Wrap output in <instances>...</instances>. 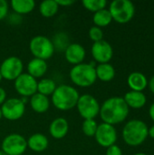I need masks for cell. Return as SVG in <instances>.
<instances>
[{
  "mask_svg": "<svg viewBox=\"0 0 154 155\" xmlns=\"http://www.w3.org/2000/svg\"><path fill=\"white\" fill-rule=\"evenodd\" d=\"M129 114V107L123 97H111L105 100L100 107L99 115L103 123L116 125L124 122Z\"/></svg>",
  "mask_w": 154,
  "mask_h": 155,
  "instance_id": "obj_1",
  "label": "cell"
},
{
  "mask_svg": "<svg viewBox=\"0 0 154 155\" xmlns=\"http://www.w3.org/2000/svg\"><path fill=\"white\" fill-rule=\"evenodd\" d=\"M24 73V63L18 56H8L0 64V74L3 79L15 81Z\"/></svg>",
  "mask_w": 154,
  "mask_h": 155,
  "instance_id": "obj_9",
  "label": "cell"
},
{
  "mask_svg": "<svg viewBox=\"0 0 154 155\" xmlns=\"http://www.w3.org/2000/svg\"><path fill=\"white\" fill-rule=\"evenodd\" d=\"M2 80H3V77H2V75H1V74H0V83L2 82Z\"/></svg>",
  "mask_w": 154,
  "mask_h": 155,
  "instance_id": "obj_41",
  "label": "cell"
},
{
  "mask_svg": "<svg viewBox=\"0 0 154 155\" xmlns=\"http://www.w3.org/2000/svg\"><path fill=\"white\" fill-rule=\"evenodd\" d=\"M60 6L57 5L55 0H44L39 5V12L43 17L51 18L54 16L58 11Z\"/></svg>",
  "mask_w": 154,
  "mask_h": 155,
  "instance_id": "obj_23",
  "label": "cell"
},
{
  "mask_svg": "<svg viewBox=\"0 0 154 155\" xmlns=\"http://www.w3.org/2000/svg\"><path fill=\"white\" fill-rule=\"evenodd\" d=\"M6 92L3 87H0V107L6 100Z\"/></svg>",
  "mask_w": 154,
  "mask_h": 155,
  "instance_id": "obj_34",
  "label": "cell"
},
{
  "mask_svg": "<svg viewBox=\"0 0 154 155\" xmlns=\"http://www.w3.org/2000/svg\"><path fill=\"white\" fill-rule=\"evenodd\" d=\"M26 150V139L19 134H10L6 135L1 143V151L7 155H23Z\"/></svg>",
  "mask_w": 154,
  "mask_h": 155,
  "instance_id": "obj_8",
  "label": "cell"
},
{
  "mask_svg": "<svg viewBox=\"0 0 154 155\" xmlns=\"http://www.w3.org/2000/svg\"><path fill=\"white\" fill-rule=\"evenodd\" d=\"M26 142L27 148L34 153H42L45 151L49 145L48 138L44 134L40 133L32 134L28 139H26Z\"/></svg>",
  "mask_w": 154,
  "mask_h": 155,
  "instance_id": "obj_17",
  "label": "cell"
},
{
  "mask_svg": "<svg viewBox=\"0 0 154 155\" xmlns=\"http://www.w3.org/2000/svg\"><path fill=\"white\" fill-rule=\"evenodd\" d=\"M29 103L31 109L36 114H44L49 108L51 102L47 96H44L41 94H34L33 96L29 98Z\"/></svg>",
  "mask_w": 154,
  "mask_h": 155,
  "instance_id": "obj_18",
  "label": "cell"
},
{
  "mask_svg": "<svg viewBox=\"0 0 154 155\" xmlns=\"http://www.w3.org/2000/svg\"><path fill=\"white\" fill-rule=\"evenodd\" d=\"M0 135H1V134H0Z\"/></svg>",
  "mask_w": 154,
  "mask_h": 155,
  "instance_id": "obj_42",
  "label": "cell"
},
{
  "mask_svg": "<svg viewBox=\"0 0 154 155\" xmlns=\"http://www.w3.org/2000/svg\"><path fill=\"white\" fill-rule=\"evenodd\" d=\"M149 114H150V117L151 119L154 122V103L151 105L150 107V110H149Z\"/></svg>",
  "mask_w": 154,
  "mask_h": 155,
  "instance_id": "obj_36",
  "label": "cell"
},
{
  "mask_svg": "<svg viewBox=\"0 0 154 155\" xmlns=\"http://www.w3.org/2000/svg\"><path fill=\"white\" fill-rule=\"evenodd\" d=\"M149 136L154 140V124L149 129Z\"/></svg>",
  "mask_w": 154,
  "mask_h": 155,
  "instance_id": "obj_37",
  "label": "cell"
},
{
  "mask_svg": "<svg viewBox=\"0 0 154 155\" xmlns=\"http://www.w3.org/2000/svg\"><path fill=\"white\" fill-rule=\"evenodd\" d=\"M53 45L54 50H59L61 52H64L66 47L70 45L68 35L64 32H58L54 35L53 40Z\"/></svg>",
  "mask_w": 154,
  "mask_h": 155,
  "instance_id": "obj_26",
  "label": "cell"
},
{
  "mask_svg": "<svg viewBox=\"0 0 154 155\" xmlns=\"http://www.w3.org/2000/svg\"><path fill=\"white\" fill-rule=\"evenodd\" d=\"M95 138L96 143L103 148H108L113 144H115L118 135L116 129L113 125L102 123L98 124L96 133L93 136Z\"/></svg>",
  "mask_w": 154,
  "mask_h": 155,
  "instance_id": "obj_12",
  "label": "cell"
},
{
  "mask_svg": "<svg viewBox=\"0 0 154 155\" xmlns=\"http://www.w3.org/2000/svg\"><path fill=\"white\" fill-rule=\"evenodd\" d=\"M88 35H89L90 39L93 43H96V42L103 40V29L98 27V26H95V25L92 26L89 29Z\"/></svg>",
  "mask_w": 154,
  "mask_h": 155,
  "instance_id": "obj_29",
  "label": "cell"
},
{
  "mask_svg": "<svg viewBox=\"0 0 154 155\" xmlns=\"http://www.w3.org/2000/svg\"><path fill=\"white\" fill-rule=\"evenodd\" d=\"M64 54L65 60L69 64L77 65L84 63L86 56V50L81 44L70 43V45L64 50Z\"/></svg>",
  "mask_w": 154,
  "mask_h": 155,
  "instance_id": "obj_14",
  "label": "cell"
},
{
  "mask_svg": "<svg viewBox=\"0 0 154 155\" xmlns=\"http://www.w3.org/2000/svg\"><path fill=\"white\" fill-rule=\"evenodd\" d=\"M122 134L126 144L136 147L145 142L149 136V128L147 124L141 120H131L124 125Z\"/></svg>",
  "mask_w": 154,
  "mask_h": 155,
  "instance_id": "obj_3",
  "label": "cell"
},
{
  "mask_svg": "<svg viewBox=\"0 0 154 155\" xmlns=\"http://www.w3.org/2000/svg\"><path fill=\"white\" fill-rule=\"evenodd\" d=\"M76 109L78 114L84 120L95 119L100 113V104L98 100L89 94L80 95L76 104Z\"/></svg>",
  "mask_w": 154,
  "mask_h": 155,
  "instance_id": "obj_7",
  "label": "cell"
},
{
  "mask_svg": "<svg viewBox=\"0 0 154 155\" xmlns=\"http://www.w3.org/2000/svg\"><path fill=\"white\" fill-rule=\"evenodd\" d=\"M148 83L147 77L141 72H133L127 78V84L131 91L143 92L148 86Z\"/></svg>",
  "mask_w": 154,
  "mask_h": 155,
  "instance_id": "obj_19",
  "label": "cell"
},
{
  "mask_svg": "<svg viewBox=\"0 0 154 155\" xmlns=\"http://www.w3.org/2000/svg\"><path fill=\"white\" fill-rule=\"evenodd\" d=\"M148 85H149V87H150L151 92L154 94V75L150 79V82L148 83Z\"/></svg>",
  "mask_w": 154,
  "mask_h": 155,
  "instance_id": "obj_35",
  "label": "cell"
},
{
  "mask_svg": "<svg viewBox=\"0 0 154 155\" xmlns=\"http://www.w3.org/2000/svg\"><path fill=\"white\" fill-rule=\"evenodd\" d=\"M9 13V4L5 0H0V21L7 17Z\"/></svg>",
  "mask_w": 154,
  "mask_h": 155,
  "instance_id": "obj_30",
  "label": "cell"
},
{
  "mask_svg": "<svg viewBox=\"0 0 154 155\" xmlns=\"http://www.w3.org/2000/svg\"><path fill=\"white\" fill-rule=\"evenodd\" d=\"M29 50L34 58L49 60L54 55L55 50L50 38L44 35H35L29 42Z\"/></svg>",
  "mask_w": 154,
  "mask_h": 155,
  "instance_id": "obj_6",
  "label": "cell"
},
{
  "mask_svg": "<svg viewBox=\"0 0 154 155\" xmlns=\"http://www.w3.org/2000/svg\"><path fill=\"white\" fill-rule=\"evenodd\" d=\"M82 4L86 10L94 14L100 10L105 9L108 3L106 0H84Z\"/></svg>",
  "mask_w": 154,
  "mask_h": 155,
  "instance_id": "obj_27",
  "label": "cell"
},
{
  "mask_svg": "<svg viewBox=\"0 0 154 155\" xmlns=\"http://www.w3.org/2000/svg\"><path fill=\"white\" fill-rule=\"evenodd\" d=\"M52 96L53 105L59 111L66 112L76 106L80 94L78 90L69 84L57 85Z\"/></svg>",
  "mask_w": 154,
  "mask_h": 155,
  "instance_id": "obj_2",
  "label": "cell"
},
{
  "mask_svg": "<svg viewBox=\"0 0 154 155\" xmlns=\"http://www.w3.org/2000/svg\"><path fill=\"white\" fill-rule=\"evenodd\" d=\"M7 18H8L9 23L12 24V25H19V24H21V21H22L21 15H17L15 13H13L11 15L8 14Z\"/></svg>",
  "mask_w": 154,
  "mask_h": 155,
  "instance_id": "obj_32",
  "label": "cell"
},
{
  "mask_svg": "<svg viewBox=\"0 0 154 155\" xmlns=\"http://www.w3.org/2000/svg\"><path fill=\"white\" fill-rule=\"evenodd\" d=\"M57 5L59 6H70L72 5L73 4H74V1L73 0H55Z\"/></svg>",
  "mask_w": 154,
  "mask_h": 155,
  "instance_id": "obj_33",
  "label": "cell"
},
{
  "mask_svg": "<svg viewBox=\"0 0 154 155\" xmlns=\"http://www.w3.org/2000/svg\"><path fill=\"white\" fill-rule=\"evenodd\" d=\"M9 6L14 13L22 16L31 13L35 8V2L34 0H12Z\"/></svg>",
  "mask_w": 154,
  "mask_h": 155,
  "instance_id": "obj_21",
  "label": "cell"
},
{
  "mask_svg": "<svg viewBox=\"0 0 154 155\" xmlns=\"http://www.w3.org/2000/svg\"><path fill=\"white\" fill-rule=\"evenodd\" d=\"M134 155H147L146 153H135Z\"/></svg>",
  "mask_w": 154,
  "mask_h": 155,
  "instance_id": "obj_38",
  "label": "cell"
},
{
  "mask_svg": "<svg viewBox=\"0 0 154 155\" xmlns=\"http://www.w3.org/2000/svg\"><path fill=\"white\" fill-rule=\"evenodd\" d=\"M48 131L54 139L61 140L64 138L69 132V123L64 117H57L51 122Z\"/></svg>",
  "mask_w": 154,
  "mask_h": 155,
  "instance_id": "obj_15",
  "label": "cell"
},
{
  "mask_svg": "<svg viewBox=\"0 0 154 155\" xmlns=\"http://www.w3.org/2000/svg\"><path fill=\"white\" fill-rule=\"evenodd\" d=\"M0 155H7V154H5V153L4 152H2V151L0 150Z\"/></svg>",
  "mask_w": 154,
  "mask_h": 155,
  "instance_id": "obj_39",
  "label": "cell"
},
{
  "mask_svg": "<svg viewBox=\"0 0 154 155\" xmlns=\"http://www.w3.org/2000/svg\"><path fill=\"white\" fill-rule=\"evenodd\" d=\"M105 155H123V151L118 145L113 144V145L106 148V154Z\"/></svg>",
  "mask_w": 154,
  "mask_h": 155,
  "instance_id": "obj_31",
  "label": "cell"
},
{
  "mask_svg": "<svg viewBox=\"0 0 154 155\" xmlns=\"http://www.w3.org/2000/svg\"><path fill=\"white\" fill-rule=\"evenodd\" d=\"M47 69L48 65L46 61L38 58L31 59L26 64L27 74L35 78L36 80L37 78H43V76H44V74H46Z\"/></svg>",
  "mask_w": 154,
  "mask_h": 155,
  "instance_id": "obj_16",
  "label": "cell"
},
{
  "mask_svg": "<svg viewBox=\"0 0 154 155\" xmlns=\"http://www.w3.org/2000/svg\"><path fill=\"white\" fill-rule=\"evenodd\" d=\"M95 73L97 79L104 83L111 82L115 76V69L110 63L98 64L95 66Z\"/></svg>",
  "mask_w": 154,
  "mask_h": 155,
  "instance_id": "obj_22",
  "label": "cell"
},
{
  "mask_svg": "<svg viewBox=\"0 0 154 155\" xmlns=\"http://www.w3.org/2000/svg\"><path fill=\"white\" fill-rule=\"evenodd\" d=\"M14 87L21 97L30 98L37 93V80L27 73H23L14 81Z\"/></svg>",
  "mask_w": 154,
  "mask_h": 155,
  "instance_id": "obj_11",
  "label": "cell"
},
{
  "mask_svg": "<svg viewBox=\"0 0 154 155\" xmlns=\"http://www.w3.org/2000/svg\"><path fill=\"white\" fill-rule=\"evenodd\" d=\"M2 118H3V116H2V113H1V109H0V121H1Z\"/></svg>",
  "mask_w": 154,
  "mask_h": 155,
  "instance_id": "obj_40",
  "label": "cell"
},
{
  "mask_svg": "<svg viewBox=\"0 0 154 155\" xmlns=\"http://www.w3.org/2000/svg\"><path fill=\"white\" fill-rule=\"evenodd\" d=\"M123 100L127 106L133 109H141L146 104L147 102V98L143 92L135 91L127 92L123 97Z\"/></svg>",
  "mask_w": 154,
  "mask_h": 155,
  "instance_id": "obj_20",
  "label": "cell"
},
{
  "mask_svg": "<svg viewBox=\"0 0 154 155\" xmlns=\"http://www.w3.org/2000/svg\"><path fill=\"white\" fill-rule=\"evenodd\" d=\"M93 22L95 26H98L100 28L105 27L109 25L113 22L112 15L108 9H103L93 14Z\"/></svg>",
  "mask_w": 154,
  "mask_h": 155,
  "instance_id": "obj_25",
  "label": "cell"
},
{
  "mask_svg": "<svg viewBox=\"0 0 154 155\" xmlns=\"http://www.w3.org/2000/svg\"><path fill=\"white\" fill-rule=\"evenodd\" d=\"M91 54L94 62L98 64H106L112 60L113 56V49L110 43L102 40L93 44Z\"/></svg>",
  "mask_w": 154,
  "mask_h": 155,
  "instance_id": "obj_13",
  "label": "cell"
},
{
  "mask_svg": "<svg viewBox=\"0 0 154 155\" xmlns=\"http://www.w3.org/2000/svg\"><path fill=\"white\" fill-rule=\"evenodd\" d=\"M98 127V124L95 121V119H87L84 120L82 124V131L84 135L88 137H93L96 130Z\"/></svg>",
  "mask_w": 154,
  "mask_h": 155,
  "instance_id": "obj_28",
  "label": "cell"
},
{
  "mask_svg": "<svg viewBox=\"0 0 154 155\" xmlns=\"http://www.w3.org/2000/svg\"><path fill=\"white\" fill-rule=\"evenodd\" d=\"M2 116L8 121H17L21 119L25 113V104L21 98H8L0 107Z\"/></svg>",
  "mask_w": 154,
  "mask_h": 155,
  "instance_id": "obj_10",
  "label": "cell"
},
{
  "mask_svg": "<svg viewBox=\"0 0 154 155\" xmlns=\"http://www.w3.org/2000/svg\"><path fill=\"white\" fill-rule=\"evenodd\" d=\"M112 18L118 24L129 23L135 15V6L130 0H114L108 8Z\"/></svg>",
  "mask_w": 154,
  "mask_h": 155,
  "instance_id": "obj_5",
  "label": "cell"
},
{
  "mask_svg": "<svg viewBox=\"0 0 154 155\" xmlns=\"http://www.w3.org/2000/svg\"><path fill=\"white\" fill-rule=\"evenodd\" d=\"M56 87V83L51 78H41L37 82V93L47 97L54 94Z\"/></svg>",
  "mask_w": 154,
  "mask_h": 155,
  "instance_id": "obj_24",
  "label": "cell"
},
{
  "mask_svg": "<svg viewBox=\"0 0 154 155\" xmlns=\"http://www.w3.org/2000/svg\"><path fill=\"white\" fill-rule=\"evenodd\" d=\"M69 77L71 82L78 87H90L97 80L95 73L94 63H82L77 65H74L70 72Z\"/></svg>",
  "mask_w": 154,
  "mask_h": 155,
  "instance_id": "obj_4",
  "label": "cell"
}]
</instances>
